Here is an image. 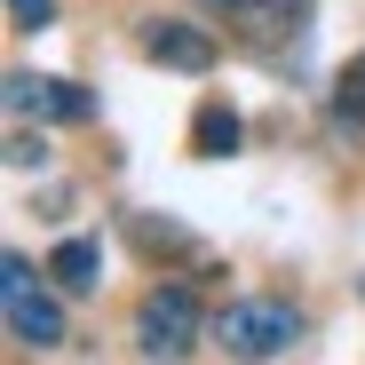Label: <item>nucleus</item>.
<instances>
[{"label":"nucleus","mask_w":365,"mask_h":365,"mask_svg":"<svg viewBox=\"0 0 365 365\" xmlns=\"http://www.w3.org/2000/svg\"><path fill=\"white\" fill-rule=\"evenodd\" d=\"M302 341L294 302H222L215 310V349L222 357H286Z\"/></svg>","instance_id":"1"},{"label":"nucleus","mask_w":365,"mask_h":365,"mask_svg":"<svg viewBox=\"0 0 365 365\" xmlns=\"http://www.w3.org/2000/svg\"><path fill=\"white\" fill-rule=\"evenodd\" d=\"M199 326H207V318H199V294L182 286V278H175V286H151V294L135 302V341H143V357H182V349L199 341Z\"/></svg>","instance_id":"2"},{"label":"nucleus","mask_w":365,"mask_h":365,"mask_svg":"<svg viewBox=\"0 0 365 365\" xmlns=\"http://www.w3.org/2000/svg\"><path fill=\"white\" fill-rule=\"evenodd\" d=\"M0 302H9V341L16 349H56L64 341V310H56L48 294H32V262L24 255L0 262Z\"/></svg>","instance_id":"3"},{"label":"nucleus","mask_w":365,"mask_h":365,"mask_svg":"<svg viewBox=\"0 0 365 365\" xmlns=\"http://www.w3.org/2000/svg\"><path fill=\"white\" fill-rule=\"evenodd\" d=\"M143 56H151V64H167V72H215L222 40H215L207 24H182V16H151V24H143Z\"/></svg>","instance_id":"4"},{"label":"nucleus","mask_w":365,"mask_h":365,"mask_svg":"<svg viewBox=\"0 0 365 365\" xmlns=\"http://www.w3.org/2000/svg\"><path fill=\"white\" fill-rule=\"evenodd\" d=\"M9 111L16 119H96V96L72 80H40V72H9Z\"/></svg>","instance_id":"5"},{"label":"nucleus","mask_w":365,"mask_h":365,"mask_svg":"<svg viewBox=\"0 0 365 365\" xmlns=\"http://www.w3.org/2000/svg\"><path fill=\"white\" fill-rule=\"evenodd\" d=\"M215 9H230V24H238L247 48L302 40V24H310V0H215Z\"/></svg>","instance_id":"6"},{"label":"nucleus","mask_w":365,"mask_h":365,"mask_svg":"<svg viewBox=\"0 0 365 365\" xmlns=\"http://www.w3.org/2000/svg\"><path fill=\"white\" fill-rule=\"evenodd\" d=\"M238 143H247V119H238L222 96H207L199 119H191V151H199V159H230Z\"/></svg>","instance_id":"7"},{"label":"nucleus","mask_w":365,"mask_h":365,"mask_svg":"<svg viewBox=\"0 0 365 365\" xmlns=\"http://www.w3.org/2000/svg\"><path fill=\"white\" fill-rule=\"evenodd\" d=\"M48 278L64 294H96L103 286V247H96V238H64V247L48 255Z\"/></svg>","instance_id":"8"},{"label":"nucleus","mask_w":365,"mask_h":365,"mask_svg":"<svg viewBox=\"0 0 365 365\" xmlns=\"http://www.w3.org/2000/svg\"><path fill=\"white\" fill-rule=\"evenodd\" d=\"M128 238H135V247H143V255H191V238H182V230H175V222H167V230H159V222H151V215H128Z\"/></svg>","instance_id":"9"},{"label":"nucleus","mask_w":365,"mask_h":365,"mask_svg":"<svg viewBox=\"0 0 365 365\" xmlns=\"http://www.w3.org/2000/svg\"><path fill=\"white\" fill-rule=\"evenodd\" d=\"M334 119H365V56L341 64V80H334Z\"/></svg>","instance_id":"10"},{"label":"nucleus","mask_w":365,"mask_h":365,"mask_svg":"<svg viewBox=\"0 0 365 365\" xmlns=\"http://www.w3.org/2000/svg\"><path fill=\"white\" fill-rule=\"evenodd\" d=\"M9 167H48V143H40L32 128H16V135H9Z\"/></svg>","instance_id":"11"},{"label":"nucleus","mask_w":365,"mask_h":365,"mask_svg":"<svg viewBox=\"0 0 365 365\" xmlns=\"http://www.w3.org/2000/svg\"><path fill=\"white\" fill-rule=\"evenodd\" d=\"M48 16H56V0H9V24L16 32H40Z\"/></svg>","instance_id":"12"}]
</instances>
